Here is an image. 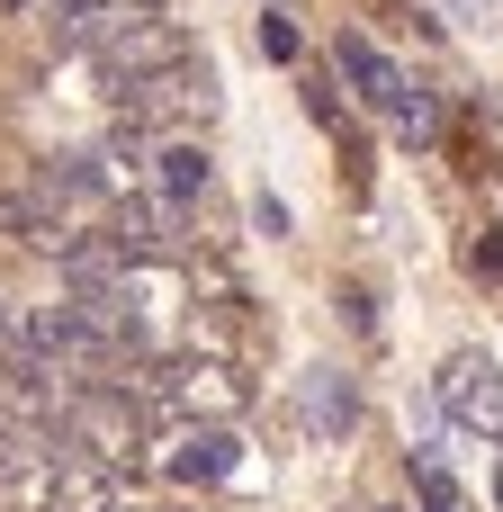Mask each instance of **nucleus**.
<instances>
[{
    "label": "nucleus",
    "instance_id": "obj_11",
    "mask_svg": "<svg viewBox=\"0 0 503 512\" xmlns=\"http://www.w3.org/2000/svg\"><path fill=\"white\" fill-rule=\"evenodd\" d=\"M396 126H405L414 144H441V99H432L423 81H405V99H396Z\"/></svg>",
    "mask_w": 503,
    "mask_h": 512
},
{
    "label": "nucleus",
    "instance_id": "obj_14",
    "mask_svg": "<svg viewBox=\"0 0 503 512\" xmlns=\"http://www.w3.org/2000/svg\"><path fill=\"white\" fill-rule=\"evenodd\" d=\"M252 225H261V234H270V243H279V234H288V207H279V198H270V189H261V198H252Z\"/></svg>",
    "mask_w": 503,
    "mask_h": 512
},
{
    "label": "nucleus",
    "instance_id": "obj_12",
    "mask_svg": "<svg viewBox=\"0 0 503 512\" xmlns=\"http://www.w3.org/2000/svg\"><path fill=\"white\" fill-rule=\"evenodd\" d=\"M261 54H270V63H297V27H288V18H279V9H270V18H261Z\"/></svg>",
    "mask_w": 503,
    "mask_h": 512
},
{
    "label": "nucleus",
    "instance_id": "obj_2",
    "mask_svg": "<svg viewBox=\"0 0 503 512\" xmlns=\"http://www.w3.org/2000/svg\"><path fill=\"white\" fill-rule=\"evenodd\" d=\"M54 432H63L81 459H99V468H135V450H144V405H135L126 387H72Z\"/></svg>",
    "mask_w": 503,
    "mask_h": 512
},
{
    "label": "nucleus",
    "instance_id": "obj_7",
    "mask_svg": "<svg viewBox=\"0 0 503 512\" xmlns=\"http://www.w3.org/2000/svg\"><path fill=\"white\" fill-rule=\"evenodd\" d=\"M333 63L360 81V99H369V108H387V117H396V99H405V72H396V63H387L369 36H333Z\"/></svg>",
    "mask_w": 503,
    "mask_h": 512
},
{
    "label": "nucleus",
    "instance_id": "obj_10",
    "mask_svg": "<svg viewBox=\"0 0 503 512\" xmlns=\"http://www.w3.org/2000/svg\"><path fill=\"white\" fill-rule=\"evenodd\" d=\"M306 423L315 432H351V378L342 369H306Z\"/></svg>",
    "mask_w": 503,
    "mask_h": 512
},
{
    "label": "nucleus",
    "instance_id": "obj_16",
    "mask_svg": "<svg viewBox=\"0 0 503 512\" xmlns=\"http://www.w3.org/2000/svg\"><path fill=\"white\" fill-rule=\"evenodd\" d=\"M459 9H468V18H495V9H503V0H459Z\"/></svg>",
    "mask_w": 503,
    "mask_h": 512
},
{
    "label": "nucleus",
    "instance_id": "obj_9",
    "mask_svg": "<svg viewBox=\"0 0 503 512\" xmlns=\"http://www.w3.org/2000/svg\"><path fill=\"white\" fill-rule=\"evenodd\" d=\"M153 162H162V171H153V198H171V207H189V198H207V180H216L198 144H162Z\"/></svg>",
    "mask_w": 503,
    "mask_h": 512
},
{
    "label": "nucleus",
    "instance_id": "obj_18",
    "mask_svg": "<svg viewBox=\"0 0 503 512\" xmlns=\"http://www.w3.org/2000/svg\"><path fill=\"white\" fill-rule=\"evenodd\" d=\"M0 9H36V0H0Z\"/></svg>",
    "mask_w": 503,
    "mask_h": 512
},
{
    "label": "nucleus",
    "instance_id": "obj_4",
    "mask_svg": "<svg viewBox=\"0 0 503 512\" xmlns=\"http://www.w3.org/2000/svg\"><path fill=\"white\" fill-rule=\"evenodd\" d=\"M441 414L468 423V432H486V441H503V378H495V360L459 351V360L441 369Z\"/></svg>",
    "mask_w": 503,
    "mask_h": 512
},
{
    "label": "nucleus",
    "instance_id": "obj_17",
    "mask_svg": "<svg viewBox=\"0 0 503 512\" xmlns=\"http://www.w3.org/2000/svg\"><path fill=\"white\" fill-rule=\"evenodd\" d=\"M486 198H495V207H503V180H486Z\"/></svg>",
    "mask_w": 503,
    "mask_h": 512
},
{
    "label": "nucleus",
    "instance_id": "obj_1",
    "mask_svg": "<svg viewBox=\"0 0 503 512\" xmlns=\"http://www.w3.org/2000/svg\"><path fill=\"white\" fill-rule=\"evenodd\" d=\"M108 99H117V117L144 135V126H198V117H216V72L207 63H162V72H144V81H108Z\"/></svg>",
    "mask_w": 503,
    "mask_h": 512
},
{
    "label": "nucleus",
    "instance_id": "obj_13",
    "mask_svg": "<svg viewBox=\"0 0 503 512\" xmlns=\"http://www.w3.org/2000/svg\"><path fill=\"white\" fill-rule=\"evenodd\" d=\"M468 270H477V279H503V234H495V225L468 243Z\"/></svg>",
    "mask_w": 503,
    "mask_h": 512
},
{
    "label": "nucleus",
    "instance_id": "obj_5",
    "mask_svg": "<svg viewBox=\"0 0 503 512\" xmlns=\"http://www.w3.org/2000/svg\"><path fill=\"white\" fill-rule=\"evenodd\" d=\"M0 234H9V243H27V252H45V261H63V252L81 243V225H72V216H54L36 189H0Z\"/></svg>",
    "mask_w": 503,
    "mask_h": 512
},
{
    "label": "nucleus",
    "instance_id": "obj_6",
    "mask_svg": "<svg viewBox=\"0 0 503 512\" xmlns=\"http://www.w3.org/2000/svg\"><path fill=\"white\" fill-rule=\"evenodd\" d=\"M126 0H36V18H45V45L54 54H90L99 45V27L117 18Z\"/></svg>",
    "mask_w": 503,
    "mask_h": 512
},
{
    "label": "nucleus",
    "instance_id": "obj_3",
    "mask_svg": "<svg viewBox=\"0 0 503 512\" xmlns=\"http://www.w3.org/2000/svg\"><path fill=\"white\" fill-rule=\"evenodd\" d=\"M189 45H180V27L162 18V9H117L108 27H99V45H90V63H99V81H144V72H162V63H180Z\"/></svg>",
    "mask_w": 503,
    "mask_h": 512
},
{
    "label": "nucleus",
    "instance_id": "obj_19",
    "mask_svg": "<svg viewBox=\"0 0 503 512\" xmlns=\"http://www.w3.org/2000/svg\"><path fill=\"white\" fill-rule=\"evenodd\" d=\"M495 504H503V477H495Z\"/></svg>",
    "mask_w": 503,
    "mask_h": 512
},
{
    "label": "nucleus",
    "instance_id": "obj_15",
    "mask_svg": "<svg viewBox=\"0 0 503 512\" xmlns=\"http://www.w3.org/2000/svg\"><path fill=\"white\" fill-rule=\"evenodd\" d=\"M306 108H315L324 126H342V99H333V81H306Z\"/></svg>",
    "mask_w": 503,
    "mask_h": 512
},
{
    "label": "nucleus",
    "instance_id": "obj_8",
    "mask_svg": "<svg viewBox=\"0 0 503 512\" xmlns=\"http://www.w3.org/2000/svg\"><path fill=\"white\" fill-rule=\"evenodd\" d=\"M234 459H243V441H234L225 423H207V432H189V441L171 450V477H180V486H216V477H234Z\"/></svg>",
    "mask_w": 503,
    "mask_h": 512
}]
</instances>
